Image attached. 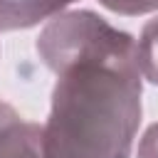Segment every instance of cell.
I'll return each instance as SVG.
<instances>
[{
    "mask_svg": "<svg viewBox=\"0 0 158 158\" xmlns=\"http://www.w3.org/2000/svg\"><path fill=\"white\" fill-rule=\"evenodd\" d=\"M109 10L123 12V15H138L148 10H158V0H101Z\"/></svg>",
    "mask_w": 158,
    "mask_h": 158,
    "instance_id": "cell-4",
    "label": "cell"
},
{
    "mask_svg": "<svg viewBox=\"0 0 158 158\" xmlns=\"http://www.w3.org/2000/svg\"><path fill=\"white\" fill-rule=\"evenodd\" d=\"M136 57H138V69L158 84V20L146 25L141 42L136 44Z\"/></svg>",
    "mask_w": 158,
    "mask_h": 158,
    "instance_id": "cell-3",
    "label": "cell"
},
{
    "mask_svg": "<svg viewBox=\"0 0 158 158\" xmlns=\"http://www.w3.org/2000/svg\"><path fill=\"white\" fill-rule=\"evenodd\" d=\"M59 74L44 158H128L141 118L136 44L91 12L52 22L40 42Z\"/></svg>",
    "mask_w": 158,
    "mask_h": 158,
    "instance_id": "cell-1",
    "label": "cell"
},
{
    "mask_svg": "<svg viewBox=\"0 0 158 158\" xmlns=\"http://www.w3.org/2000/svg\"><path fill=\"white\" fill-rule=\"evenodd\" d=\"M138 158H158V126H153L146 133V138L138 148Z\"/></svg>",
    "mask_w": 158,
    "mask_h": 158,
    "instance_id": "cell-5",
    "label": "cell"
},
{
    "mask_svg": "<svg viewBox=\"0 0 158 158\" xmlns=\"http://www.w3.org/2000/svg\"><path fill=\"white\" fill-rule=\"evenodd\" d=\"M0 158H44V133L0 104Z\"/></svg>",
    "mask_w": 158,
    "mask_h": 158,
    "instance_id": "cell-2",
    "label": "cell"
}]
</instances>
